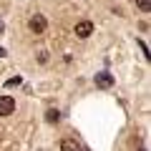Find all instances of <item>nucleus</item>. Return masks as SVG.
Instances as JSON below:
<instances>
[{"instance_id":"1","label":"nucleus","mask_w":151,"mask_h":151,"mask_svg":"<svg viewBox=\"0 0 151 151\" xmlns=\"http://www.w3.org/2000/svg\"><path fill=\"white\" fill-rule=\"evenodd\" d=\"M15 111V98L13 96H0V116H10Z\"/></svg>"},{"instance_id":"2","label":"nucleus","mask_w":151,"mask_h":151,"mask_svg":"<svg viewBox=\"0 0 151 151\" xmlns=\"http://www.w3.org/2000/svg\"><path fill=\"white\" fill-rule=\"evenodd\" d=\"M45 25H48V23H45V18H43V15H33L30 20H28V28H30L33 33H38V35L45 30Z\"/></svg>"},{"instance_id":"3","label":"nucleus","mask_w":151,"mask_h":151,"mask_svg":"<svg viewBox=\"0 0 151 151\" xmlns=\"http://www.w3.org/2000/svg\"><path fill=\"white\" fill-rule=\"evenodd\" d=\"M91 33H93V23L91 20H81L78 25H76V35L78 38H88Z\"/></svg>"},{"instance_id":"4","label":"nucleus","mask_w":151,"mask_h":151,"mask_svg":"<svg viewBox=\"0 0 151 151\" xmlns=\"http://www.w3.org/2000/svg\"><path fill=\"white\" fill-rule=\"evenodd\" d=\"M96 86H98V88H111V86H113V76L106 73V70L98 73V76H96Z\"/></svg>"},{"instance_id":"5","label":"nucleus","mask_w":151,"mask_h":151,"mask_svg":"<svg viewBox=\"0 0 151 151\" xmlns=\"http://www.w3.org/2000/svg\"><path fill=\"white\" fill-rule=\"evenodd\" d=\"M58 119H60V113L55 111V108H50V111L45 113V121H48V124H55V121H58Z\"/></svg>"},{"instance_id":"6","label":"nucleus","mask_w":151,"mask_h":151,"mask_svg":"<svg viewBox=\"0 0 151 151\" xmlns=\"http://www.w3.org/2000/svg\"><path fill=\"white\" fill-rule=\"evenodd\" d=\"M136 5H139L141 10L146 13V10H149V8H151V0H136Z\"/></svg>"},{"instance_id":"7","label":"nucleus","mask_w":151,"mask_h":151,"mask_svg":"<svg viewBox=\"0 0 151 151\" xmlns=\"http://www.w3.org/2000/svg\"><path fill=\"white\" fill-rule=\"evenodd\" d=\"M60 149H81V144H76V141H63Z\"/></svg>"},{"instance_id":"8","label":"nucleus","mask_w":151,"mask_h":151,"mask_svg":"<svg viewBox=\"0 0 151 151\" xmlns=\"http://www.w3.org/2000/svg\"><path fill=\"white\" fill-rule=\"evenodd\" d=\"M20 81H23L20 76H15V78H10V81H5V86H8V88H13V86H20Z\"/></svg>"},{"instance_id":"9","label":"nucleus","mask_w":151,"mask_h":151,"mask_svg":"<svg viewBox=\"0 0 151 151\" xmlns=\"http://www.w3.org/2000/svg\"><path fill=\"white\" fill-rule=\"evenodd\" d=\"M3 55H5V50H3V48H0V58H3Z\"/></svg>"}]
</instances>
